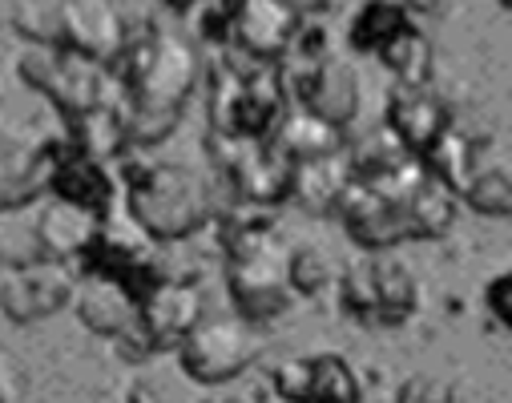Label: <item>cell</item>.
Here are the masks:
<instances>
[{
  "label": "cell",
  "mask_w": 512,
  "mask_h": 403,
  "mask_svg": "<svg viewBox=\"0 0 512 403\" xmlns=\"http://www.w3.org/2000/svg\"><path fill=\"white\" fill-rule=\"evenodd\" d=\"M117 61H125L121 97L130 146H162L178 129L182 109L198 85V49L178 33H150L138 45H125Z\"/></svg>",
  "instance_id": "1"
},
{
  "label": "cell",
  "mask_w": 512,
  "mask_h": 403,
  "mask_svg": "<svg viewBox=\"0 0 512 403\" xmlns=\"http://www.w3.org/2000/svg\"><path fill=\"white\" fill-rule=\"evenodd\" d=\"M214 190L186 162H150L130 174L125 186V214H130L150 242H182L214 222Z\"/></svg>",
  "instance_id": "2"
},
{
  "label": "cell",
  "mask_w": 512,
  "mask_h": 403,
  "mask_svg": "<svg viewBox=\"0 0 512 403\" xmlns=\"http://www.w3.org/2000/svg\"><path fill=\"white\" fill-rule=\"evenodd\" d=\"M287 93L275 65L250 61L238 69L234 61H222L210 81V125L214 138L230 142H267L275 125L283 121Z\"/></svg>",
  "instance_id": "3"
},
{
  "label": "cell",
  "mask_w": 512,
  "mask_h": 403,
  "mask_svg": "<svg viewBox=\"0 0 512 403\" xmlns=\"http://www.w3.org/2000/svg\"><path fill=\"white\" fill-rule=\"evenodd\" d=\"M226 291L234 315L246 323H267L295 307V291L287 279V246L275 242V230L226 246Z\"/></svg>",
  "instance_id": "4"
},
{
  "label": "cell",
  "mask_w": 512,
  "mask_h": 403,
  "mask_svg": "<svg viewBox=\"0 0 512 403\" xmlns=\"http://www.w3.org/2000/svg\"><path fill=\"white\" fill-rule=\"evenodd\" d=\"M339 303L355 323L400 327L416 315L420 283L404 258H396L392 250H379L339 271Z\"/></svg>",
  "instance_id": "5"
},
{
  "label": "cell",
  "mask_w": 512,
  "mask_h": 403,
  "mask_svg": "<svg viewBox=\"0 0 512 403\" xmlns=\"http://www.w3.org/2000/svg\"><path fill=\"white\" fill-rule=\"evenodd\" d=\"M174 355L186 379H194L198 387H222L242 371H250V363L263 355V339L254 331V323L238 315H218V319H202L178 343Z\"/></svg>",
  "instance_id": "6"
},
{
  "label": "cell",
  "mask_w": 512,
  "mask_h": 403,
  "mask_svg": "<svg viewBox=\"0 0 512 403\" xmlns=\"http://www.w3.org/2000/svg\"><path fill=\"white\" fill-rule=\"evenodd\" d=\"M17 73L29 89L45 93L57 113L65 121L97 109L101 101H109V73L105 65H93L77 53H65V49H45V45H29L21 57H17Z\"/></svg>",
  "instance_id": "7"
},
{
  "label": "cell",
  "mask_w": 512,
  "mask_h": 403,
  "mask_svg": "<svg viewBox=\"0 0 512 403\" xmlns=\"http://www.w3.org/2000/svg\"><path fill=\"white\" fill-rule=\"evenodd\" d=\"M202 287L194 279H154L142 291V311H138V331L117 343L130 359H154L166 351H178V343L202 323Z\"/></svg>",
  "instance_id": "8"
},
{
  "label": "cell",
  "mask_w": 512,
  "mask_h": 403,
  "mask_svg": "<svg viewBox=\"0 0 512 403\" xmlns=\"http://www.w3.org/2000/svg\"><path fill=\"white\" fill-rule=\"evenodd\" d=\"M279 81H283V93L287 101H295V109L335 125V129H347L363 105V85H359V73L351 61L343 57H323V61H311V65H295V61H279Z\"/></svg>",
  "instance_id": "9"
},
{
  "label": "cell",
  "mask_w": 512,
  "mask_h": 403,
  "mask_svg": "<svg viewBox=\"0 0 512 403\" xmlns=\"http://www.w3.org/2000/svg\"><path fill=\"white\" fill-rule=\"evenodd\" d=\"M271 387L283 403H363V383L339 351H315L275 363Z\"/></svg>",
  "instance_id": "10"
},
{
  "label": "cell",
  "mask_w": 512,
  "mask_h": 403,
  "mask_svg": "<svg viewBox=\"0 0 512 403\" xmlns=\"http://www.w3.org/2000/svg\"><path fill=\"white\" fill-rule=\"evenodd\" d=\"M73 291H77L73 266L45 258L37 266H25V271H13L0 283V315L17 327H29L65 311L73 303Z\"/></svg>",
  "instance_id": "11"
},
{
  "label": "cell",
  "mask_w": 512,
  "mask_h": 403,
  "mask_svg": "<svg viewBox=\"0 0 512 403\" xmlns=\"http://www.w3.org/2000/svg\"><path fill=\"white\" fill-rule=\"evenodd\" d=\"M299 17L283 9L279 0H230V41L226 49H238L242 57L259 65H279L299 33Z\"/></svg>",
  "instance_id": "12"
},
{
  "label": "cell",
  "mask_w": 512,
  "mask_h": 403,
  "mask_svg": "<svg viewBox=\"0 0 512 403\" xmlns=\"http://www.w3.org/2000/svg\"><path fill=\"white\" fill-rule=\"evenodd\" d=\"M77 319L85 323V331L125 343L138 331V311H142V291L130 287L125 279L113 275H77V291L73 303Z\"/></svg>",
  "instance_id": "13"
},
{
  "label": "cell",
  "mask_w": 512,
  "mask_h": 403,
  "mask_svg": "<svg viewBox=\"0 0 512 403\" xmlns=\"http://www.w3.org/2000/svg\"><path fill=\"white\" fill-rule=\"evenodd\" d=\"M130 37H125V21L109 0H61V49L77 53L93 65H113Z\"/></svg>",
  "instance_id": "14"
},
{
  "label": "cell",
  "mask_w": 512,
  "mask_h": 403,
  "mask_svg": "<svg viewBox=\"0 0 512 403\" xmlns=\"http://www.w3.org/2000/svg\"><path fill=\"white\" fill-rule=\"evenodd\" d=\"M339 222L351 234V242H359L367 254L392 250V246L412 238V222H408L404 202L383 194V190L359 186V182L347 190V198L339 206Z\"/></svg>",
  "instance_id": "15"
},
{
  "label": "cell",
  "mask_w": 512,
  "mask_h": 403,
  "mask_svg": "<svg viewBox=\"0 0 512 403\" xmlns=\"http://www.w3.org/2000/svg\"><path fill=\"white\" fill-rule=\"evenodd\" d=\"M57 146L0 133V214H21L49 194Z\"/></svg>",
  "instance_id": "16"
},
{
  "label": "cell",
  "mask_w": 512,
  "mask_h": 403,
  "mask_svg": "<svg viewBox=\"0 0 512 403\" xmlns=\"http://www.w3.org/2000/svg\"><path fill=\"white\" fill-rule=\"evenodd\" d=\"M383 129H388L412 158H424L452 129V117H448V105L432 93V85H420V89L392 85L388 105H383Z\"/></svg>",
  "instance_id": "17"
},
{
  "label": "cell",
  "mask_w": 512,
  "mask_h": 403,
  "mask_svg": "<svg viewBox=\"0 0 512 403\" xmlns=\"http://www.w3.org/2000/svg\"><path fill=\"white\" fill-rule=\"evenodd\" d=\"M49 194L61 198V202H73V206H81L97 218H109L113 202H117V182L109 174V162H101L93 154H81L65 142V146H57V158H53Z\"/></svg>",
  "instance_id": "18"
},
{
  "label": "cell",
  "mask_w": 512,
  "mask_h": 403,
  "mask_svg": "<svg viewBox=\"0 0 512 403\" xmlns=\"http://www.w3.org/2000/svg\"><path fill=\"white\" fill-rule=\"evenodd\" d=\"M33 222H37V238H41L45 258L65 262V266H77L85 258V250L97 242V230H101L97 214H89L73 202H61V198H49L37 210Z\"/></svg>",
  "instance_id": "19"
},
{
  "label": "cell",
  "mask_w": 512,
  "mask_h": 403,
  "mask_svg": "<svg viewBox=\"0 0 512 403\" xmlns=\"http://www.w3.org/2000/svg\"><path fill=\"white\" fill-rule=\"evenodd\" d=\"M355 186L351 166H347V146L339 154L327 158H311V162H295V178H291V198L307 210V214H339L347 190Z\"/></svg>",
  "instance_id": "20"
},
{
  "label": "cell",
  "mask_w": 512,
  "mask_h": 403,
  "mask_svg": "<svg viewBox=\"0 0 512 403\" xmlns=\"http://www.w3.org/2000/svg\"><path fill=\"white\" fill-rule=\"evenodd\" d=\"M404 202L408 222H412V238H440L452 230L456 222V202L460 194L452 186H444L440 178H432L424 166H416V174L392 194Z\"/></svg>",
  "instance_id": "21"
},
{
  "label": "cell",
  "mask_w": 512,
  "mask_h": 403,
  "mask_svg": "<svg viewBox=\"0 0 512 403\" xmlns=\"http://www.w3.org/2000/svg\"><path fill=\"white\" fill-rule=\"evenodd\" d=\"M69 146L81 154H93L101 162L117 158L130 146V129H125V97H109L97 109L69 121Z\"/></svg>",
  "instance_id": "22"
},
{
  "label": "cell",
  "mask_w": 512,
  "mask_h": 403,
  "mask_svg": "<svg viewBox=\"0 0 512 403\" xmlns=\"http://www.w3.org/2000/svg\"><path fill=\"white\" fill-rule=\"evenodd\" d=\"M291 162H311V158H327V154H339L343 150V129L303 113V109H291L283 113V121L275 125V138H271Z\"/></svg>",
  "instance_id": "23"
},
{
  "label": "cell",
  "mask_w": 512,
  "mask_h": 403,
  "mask_svg": "<svg viewBox=\"0 0 512 403\" xmlns=\"http://www.w3.org/2000/svg\"><path fill=\"white\" fill-rule=\"evenodd\" d=\"M408 25H416L400 0H363V5L355 9L351 25H347V41L355 53H371L379 57L383 49H388Z\"/></svg>",
  "instance_id": "24"
},
{
  "label": "cell",
  "mask_w": 512,
  "mask_h": 403,
  "mask_svg": "<svg viewBox=\"0 0 512 403\" xmlns=\"http://www.w3.org/2000/svg\"><path fill=\"white\" fill-rule=\"evenodd\" d=\"M460 202H468V210L484 218H512V162H476L460 190Z\"/></svg>",
  "instance_id": "25"
},
{
  "label": "cell",
  "mask_w": 512,
  "mask_h": 403,
  "mask_svg": "<svg viewBox=\"0 0 512 403\" xmlns=\"http://www.w3.org/2000/svg\"><path fill=\"white\" fill-rule=\"evenodd\" d=\"M379 61L388 65V73L396 77V85H432V69H436V53H432V41L424 37V29L408 25L388 49L379 53Z\"/></svg>",
  "instance_id": "26"
},
{
  "label": "cell",
  "mask_w": 512,
  "mask_h": 403,
  "mask_svg": "<svg viewBox=\"0 0 512 403\" xmlns=\"http://www.w3.org/2000/svg\"><path fill=\"white\" fill-rule=\"evenodd\" d=\"M287 279L295 299H315L331 283H339V262L323 242H299L287 250Z\"/></svg>",
  "instance_id": "27"
},
{
  "label": "cell",
  "mask_w": 512,
  "mask_h": 403,
  "mask_svg": "<svg viewBox=\"0 0 512 403\" xmlns=\"http://www.w3.org/2000/svg\"><path fill=\"white\" fill-rule=\"evenodd\" d=\"M206 387H198L194 379H186V371L174 367H146L130 379L125 403H206L202 395Z\"/></svg>",
  "instance_id": "28"
},
{
  "label": "cell",
  "mask_w": 512,
  "mask_h": 403,
  "mask_svg": "<svg viewBox=\"0 0 512 403\" xmlns=\"http://www.w3.org/2000/svg\"><path fill=\"white\" fill-rule=\"evenodd\" d=\"M420 166L432 174V178H440L444 186H452L456 194L464 190V182H468V174L476 170V146L464 138V133H456V129H448L444 138L420 158Z\"/></svg>",
  "instance_id": "29"
},
{
  "label": "cell",
  "mask_w": 512,
  "mask_h": 403,
  "mask_svg": "<svg viewBox=\"0 0 512 403\" xmlns=\"http://www.w3.org/2000/svg\"><path fill=\"white\" fill-rule=\"evenodd\" d=\"M37 262H45L37 222L21 214H0V266L25 271V266H37Z\"/></svg>",
  "instance_id": "30"
},
{
  "label": "cell",
  "mask_w": 512,
  "mask_h": 403,
  "mask_svg": "<svg viewBox=\"0 0 512 403\" xmlns=\"http://www.w3.org/2000/svg\"><path fill=\"white\" fill-rule=\"evenodd\" d=\"M13 29L29 45L61 49V0H17L13 5Z\"/></svg>",
  "instance_id": "31"
},
{
  "label": "cell",
  "mask_w": 512,
  "mask_h": 403,
  "mask_svg": "<svg viewBox=\"0 0 512 403\" xmlns=\"http://www.w3.org/2000/svg\"><path fill=\"white\" fill-rule=\"evenodd\" d=\"M392 403H456V383L436 371H412L400 379Z\"/></svg>",
  "instance_id": "32"
},
{
  "label": "cell",
  "mask_w": 512,
  "mask_h": 403,
  "mask_svg": "<svg viewBox=\"0 0 512 403\" xmlns=\"http://www.w3.org/2000/svg\"><path fill=\"white\" fill-rule=\"evenodd\" d=\"M484 307H488V315H492L500 327L512 331V266H504L496 279H488V287H484Z\"/></svg>",
  "instance_id": "33"
},
{
  "label": "cell",
  "mask_w": 512,
  "mask_h": 403,
  "mask_svg": "<svg viewBox=\"0 0 512 403\" xmlns=\"http://www.w3.org/2000/svg\"><path fill=\"white\" fill-rule=\"evenodd\" d=\"M400 5L408 17H432V21L452 13V0H400Z\"/></svg>",
  "instance_id": "34"
},
{
  "label": "cell",
  "mask_w": 512,
  "mask_h": 403,
  "mask_svg": "<svg viewBox=\"0 0 512 403\" xmlns=\"http://www.w3.org/2000/svg\"><path fill=\"white\" fill-rule=\"evenodd\" d=\"M279 5H283V9H291V13L303 21V17H319V13H327V9L335 5V0H279Z\"/></svg>",
  "instance_id": "35"
},
{
  "label": "cell",
  "mask_w": 512,
  "mask_h": 403,
  "mask_svg": "<svg viewBox=\"0 0 512 403\" xmlns=\"http://www.w3.org/2000/svg\"><path fill=\"white\" fill-rule=\"evenodd\" d=\"M166 9H174V13H194V9H202L206 0H162Z\"/></svg>",
  "instance_id": "36"
},
{
  "label": "cell",
  "mask_w": 512,
  "mask_h": 403,
  "mask_svg": "<svg viewBox=\"0 0 512 403\" xmlns=\"http://www.w3.org/2000/svg\"><path fill=\"white\" fill-rule=\"evenodd\" d=\"M0 403H13V383H9V367L0 359Z\"/></svg>",
  "instance_id": "37"
},
{
  "label": "cell",
  "mask_w": 512,
  "mask_h": 403,
  "mask_svg": "<svg viewBox=\"0 0 512 403\" xmlns=\"http://www.w3.org/2000/svg\"><path fill=\"white\" fill-rule=\"evenodd\" d=\"M206 403H238V399H206Z\"/></svg>",
  "instance_id": "38"
},
{
  "label": "cell",
  "mask_w": 512,
  "mask_h": 403,
  "mask_svg": "<svg viewBox=\"0 0 512 403\" xmlns=\"http://www.w3.org/2000/svg\"><path fill=\"white\" fill-rule=\"evenodd\" d=\"M500 5H504V9H512V0H500Z\"/></svg>",
  "instance_id": "39"
}]
</instances>
